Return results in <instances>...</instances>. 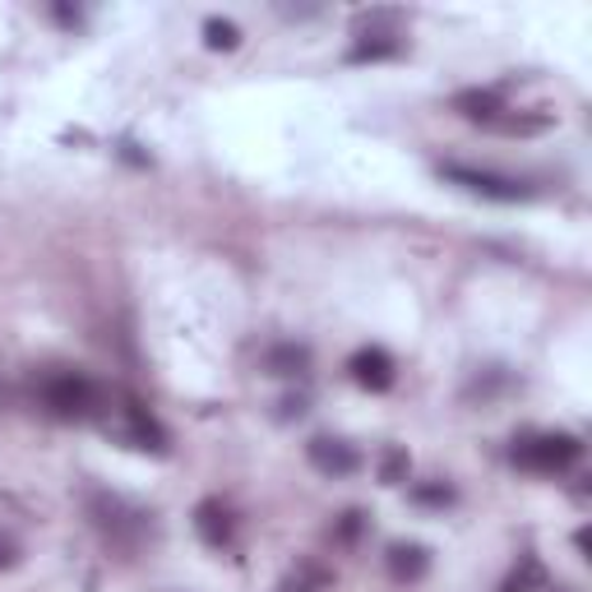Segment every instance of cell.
Masks as SVG:
<instances>
[{"label": "cell", "instance_id": "1", "mask_svg": "<svg viewBox=\"0 0 592 592\" xmlns=\"http://www.w3.org/2000/svg\"><path fill=\"white\" fill-rule=\"evenodd\" d=\"M579 458H583V440L569 431H533V435L514 440V463L527 473H542V477L569 473Z\"/></svg>", "mask_w": 592, "mask_h": 592}, {"label": "cell", "instance_id": "2", "mask_svg": "<svg viewBox=\"0 0 592 592\" xmlns=\"http://www.w3.org/2000/svg\"><path fill=\"white\" fill-rule=\"evenodd\" d=\"M98 385L89 375H75V371H66V375H52L47 385H42V403H47V412L56 417V421H83V417H93L98 412Z\"/></svg>", "mask_w": 592, "mask_h": 592}, {"label": "cell", "instance_id": "3", "mask_svg": "<svg viewBox=\"0 0 592 592\" xmlns=\"http://www.w3.org/2000/svg\"><path fill=\"white\" fill-rule=\"evenodd\" d=\"M440 177L454 181V185H463V190H473V195H481V200H496V204H523V200L537 195V190L527 185V181H519V177L481 172V167H463V162L440 167Z\"/></svg>", "mask_w": 592, "mask_h": 592}, {"label": "cell", "instance_id": "4", "mask_svg": "<svg viewBox=\"0 0 592 592\" xmlns=\"http://www.w3.org/2000/svg\"><path fill=\"white\" fill-rule=\"evenodd\" d=\"M93 514H98V527L107 537H116V542H139L144 533H148V514H139V510H130V504H121V500H107V496H93Z\"/></svg>", "mask_w": 592, "mask_h": 592}, {"label": "cell", "instance_id": "5", "mask_svg": "<svg viewBox=\"0 0 592 592\" xmlns=\"http://www.w3.org/2000/svg\"><path fill=\"white\" fill-rule=\"evenodd\" d=\"M306 454L325 477H352L356 468H362V454H356L348 440H338V435H315L306 444Z\"/></svg>", "mask_w": 592, "mask_h": 592}, {"label": "cell", "instance_id": "6", "mask_svg": "<svg viewBox=\"0 0 592 592\" xmlns=\"http://www.w3.org/2000/svg\"><path fill=\"white\" fill-rule=\"evenodd\" d=\"M348 371H352L356 385L371 389V394H385V389H394V375H398L394 356H389L385 348H362V352H352Z\"/></svg>", "mask_w": 592, "mask_h": 592}, {"label": "cell", "instance_id": "7", "mask_svg": "<svg viewBox=\"0 0 592 592\" xmlns=\"http://www.w3.org/2000/svg\"><path fill=\"white\" fill-rule=\"evenodd\" d=\"M195 533L214 546V551H227L231 542H237V519L223 500H200L195 504Z\"/></svg>", "mask_w": 592, "mask_h": 592}, {"label": "cell", "instance_id": "8", "mask_svg": "<svg viewBox=\"0 0 592 592\" xmlns=\"http://www.w3.org/2000/svg\"><path fill=\"white\" fill-rule=\"evenodd\" d=\"M454 112L463 121H473V125H500L504 116H510V107H504V98L496 89H463V93H454Z\"/></svg>", "mask_w": 592, "mask_h": 592}, {"label": "cell", "instance_id": "9", "mask_svg": "<svg viewBox=\"0 0 592 592\" xmlns=\"http://www.w3.org/2000/svg\"><path fill=\"white\" fill-rule=\"evenodd\" d=\"M121 435L135 444V449H167V435L153 417H148V408H139L135 398H125V408H121Z\"/></svg>", "mask_w": 592, "mask_h": 592}, {"label": "cell", "instance_id": "10", "mask_svg": "<svg viewBox=\"0 0 592 592\" xmlns=\"http://www.w3.org/2000/svg\"><path fill=\"white\" fill-rule=\"evenodd\" d=\"M385 560H389V574L398 583H417V579H426V569H431V551L421 542H394Z\"/></svg>", "mask_w": 592, "mask_h": 592}, {"label": "cell", "instance_id": "11", "mask_svg": "<svg viewBox=\"0 0 592 592\" xmlns=\"http://www.w3.org/2000/svg\"><path fill=\"white\" fill-rule=\"evenodd\" d=\"M394 56H403V37L398 33H362L352 42V52H348L352 66H366V60H394Z\"/></svg>", "mask_w": 592, "mask_h": 592}, {"label": "cell", "instance_id": "12", "mask_svg": "<svg viewBox=\"0 0 592 592\" xmlns=\"http://www.w3.org/2000/svg\"><path fill=\"white\" fill-rule=\"evenodd\" d=\"M500 592H551V574H546V565L537 556H519V565L500 583Z\"/></svg>", "mask_w": 592, "mask_h": 592}, {"label": "cell", "instance_id": "13", "mask_svg": "<svg viewBox=\"0 0 592 592\" xmlns=\"http://www.w3.org/2000/svg\"><path fill=\"white\" fill-rule=\"evenodd\" d=\"M264 371L269 375H306L310 371V348L306 343H278L264 352Z\"/></svg>", "mask_w": 592, "mask_h": 592}, {"label": "cell", "instance_id": "14", "mask_svg": "<svg viewBox=\"0 0 592 592\" xmlns=\"http://www.w3.org/2000/svg\"><path fill=\"white\" fill-rule=\"evenodd\" d=\"M408 473H412L408 449H398V444H389V449L379 454V481H385V486H403V481H408Z\"/></svg>", "mask_w": 592, "mask_h": 592}, {"label": "cell", "instance_id": "15", "mask_svg": "<svg viewBox=\"0 0 592 592\" xmlns=\"http://www.w3.org/2000/svg\"><path fill=\"white\" fill-rule=\"evenodd\" d=\"M204 42L214 52H237L241 47V29L231 24V19H208V24H204Z\"/></svg>", "mask_w": 592, "mask_h": 592}, {"label": "cell", "instance_id": "16", "mask_svg": "<svg viewBox=\"0 0 592 592\" xmlns=\"http://www.w3.org/2000/svg\"><path fill=\"white\" fill-rule=\"evenodd\" d=\"M329 583V574H325V569H296V574H287L278 588H273V592H315V588H325Z\"/></svg>", "mask_w": 592, "mask_h": 592}, {"label": "cell", "instance_id": "17", "mask_svg": "<svg viewBox=\"0 0 592 592\" xmlns=\"http://www.w3.org/2000/svg\"><path fill=\"white\" fill-rule=\"evenodd\" d=\"M546 125H551V116H504L496 130H504V135H542Z\"/></svg>", "mask_w": 592, "mask_h": 592}, {"label": "cell", "instance_id": "18", "mask_svg": "<svg viewBox=\"0 0 592 592\" xmlns=\"http://www.w3.org/2000/svg\"><path fill=\"white\" fill-rule=\"evenodd\" d=\"M412 496H417L421 504H454V491H449L444 481H426V486H417Z\"/></svg>", "mask_w": 592, "mask_h": 592}, {"label": "cell", "instance_id": "19", "mask_svg": "<svg viewBox=\"0 0 592 592\" xmlns=\"http://www.w3.org/2000/svg\"><path fill=\"white\" fill-rule=\"evenodd\" d=\"M362 519H366L362 510H348V514H343V523H338V537H343V542H352L356 533H362Z\"/></svg>", "mask_w": 592, "mask_h": 592}, {"label": "cell", "instance_id": "20", "mask_svg": "<svg viewBox=\"0 0 592 592\" xmlns=\"http://www.w3.org/2000/svg\"><path fill=\"white\" fill-rule=\"evenodd\" d=\"M14 560H19V556H14V546H10L5 537H0V569H10Z\"/></svg>", "mask_w": 592, "mask_h": 592}]
</instances>
